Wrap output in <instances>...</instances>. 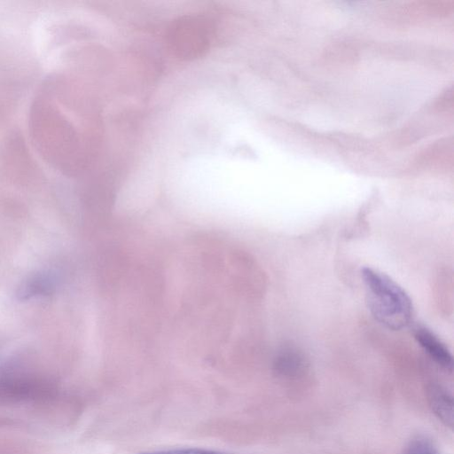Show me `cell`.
I'll return each instance as SVG.
<instances>
[{
	"mask_svg": "<svg viewBox=\"0 0 454 454\" xmlns=\"http://www.w3.org/2000/svg\"><path fill=\"white\" fill-rule=\"evenodd\" d=\"M361 276L366 303L375 320L395 331L408 326L413 317V306L407 293L391 278L375 269L364 267Z\"/></svg>",
	"mask_w": 454,
	"mask_h": 454,
	"instance_id": "obj_1",
	"label": "cell"
},
{
	"mask_svg": "<svg viewBox=\"0 0 454 454\" xmlns=\"http://www.w3.org/2000/svg\"><path fill=\"white\" fill-rule=\"evenodd\" d=\"M413 335L416 341L432 360L446 370H452L453 358L451 353L438 336L422 325L414 329Z\"/></svg>",
	"mask_w": 454,
	"mask_h": 454,
	"instance_id": "obj_2",
	"label": "cell"
},
{
	"mask_svg": "<svg viewBox=\"0 0 454 454\" xmlns=\"http://www.w3.org/2000/svg\"><path fill=\"white\" fill-rule=\"evenodd\" d=\"M429 405L436 417L450 428L453 427V399L443 387L432 385L427 389Z\"/></svg>",
	"mask_w": 454,
	"mask_h": 454,
	"instance_id": "obj_3",
	"label": "cell"
},
{
	"mask_svg": "<svg viewBox=\"0 0 454 454\" xmlns=\"http://www.w3.org/2000/svg\"><path fill=\"white\" fill-rule=\"evenodd\" d=\"M303 357L294 348H284L276 358V370L281 374L293 375L303 366Z\"/></svg>",
	"mask_w": 454,
	"mask_h": 454,
	"instance_id": "obj_4",
	"label": "cell"
},
{
	"mask_svg": "<svg viewBox=\"0 0 454 454\" xmlns=\"http://www.w3.org/2000/svg\"><path fill=\"white\" fill-rule=\"evenodd\" d=\"M401 454H439L434 444L424 438L411 441Z\"/></svg>",
	"mask_w": 454,
	"mask_h": 454,
	"instance_id": "obj_5",
	"label": "cell"
},
{
	"mask_svg": "<svg viewBox=\"0 0 454 454\" xmlns=\"http://www.w3.org/2000/svg\"><path fill=\"white\" fill-rule=\"evenodd\" d=\"M139 454H228L224 452H221L218 450H207V449H200V448H181V449H172V450H157L151 452H143Z\"/></svg>",
	"mask_w": 454,
	"mask_h": 454,
	"instance_id": "obj_6",
	"label": "cell"
}]
</instances>
